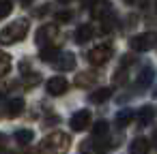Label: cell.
<instances>
[{"label": "cell", "instance_id": "cell-1", "mask_svg": "<svg viewBox=\"0 0 157 154\" xmlns=\"http://www.w3.org/2000/svg\"><path fill=\"white\" fill-rule=\"evenodd\" d=\"M69 145H71V137L63 131H54L45 135L43 141L39 143V154H67Z\"/></svg>", "mask_w": 157, "mask_h": 154}, {"label": "cell", "instance_id": "cell-2", "mask_svg": "<svg viewBox=\"0 0 157 154\" xmlns=\"http://www.w3.org/2000/svg\"><path fill=\"white\" fill-rule=\"evenodd\" d=\"M28 20L20 17L15 22H11L9 26H5L2 30H0V43L2 45H13V43H20L26 34H28Z\"/></svg>", "mask_w": 157, "mask_h": 154}, {"label": "cell", "instance_id": "cell-3", "mask_svg": "<svg viewBox=\"0 0 157 154\" xmlns=\"http://www.w3.org/2000/svg\"><path fill=\"white\" fill-rule=\"evenodd\" d=\"M112 45L110 43H101V45H97V47H93L90 52H88V62L93 64V66H101V64H105L110 58H112Z\"/></svg>", "mask_w": 157, "mask_h": 154}, {"label": "cell", "instance_id": "cell-4", "mask_svg": "<svg viewBox=\"0 0 157 154\" xmlns=\"http://www.w3.org/2000/svg\"><path fill=\"white\" fill-rule=\"evenodd\" d=\"M155 43H157V37H155L153 32H142V34H136V37L129 41L131 49H136V52H148Z\"/></svg>", "mask_w": 157, "mask_h": 154}, {"label": "cell", "instance_id": "cell-5", "mask_svg": "<svg viewBox=\"0 0 157 154\" xmlns=\"http://www.w3.org/2000/svg\"><path fill=\"white\" fill-rule=\"evenodd\" d=\"M54 39H58V28L54 26V24H45V26H41L39 30H37V43L39 45H48V43H52Z\"/></svg>", "mask_w": 157, "mask_h": 154}, {"label": "cell", "instance_id": "cell-6", "mask_svg": "<svg viewBox=\"0 0 157 154\" xmlns=\"http://www.w3.org/2000/svg\"><path fill=\"white\" fill-rule=\"evenodd\" d=\"M69 124H71L73 131H84V128H88V124H90V111H88V109H80L78 113L71 116Z\"/></svg>", "mask_w": 157, "mask_h": 154}, {"label": "cell", "instance_id": "cell-7", "mask_svg": "<svg viewBox=\"0 0 157 154\" xmlns=\"http://www.w3.org/2000/svg\"><path fill=\"white\" fill-rule=\"evenodd\" d=\"M52 64L56 66V71H71V69H75V56L71 52H60Z\"/></svg>", "mask_w": 157, "mask_h": 154}, {"label": "cell", "instance_id": "cell-8", "mask_svg": "<svg viewBox=\"0 0 157 154\" xmlns=\"http://www.w3.org/2000/svg\"><path fill=\"white\" fill-rule=\"evenodd\" d=\"M67 90H69V81L65 77H52L48 81V94H52V96H60Z\"/></svg>", "mask_w": 157, "mask_h": 154}, {"label": "cell", "instance_id": "cell-9", "mask_svg": "<svg viewBox=\"0 0 157 154\" xmlns=\"http://www.w3.org/2000/svg\"><path fill=\"white\" fill-rule=\"evenodd\" d=\"M153 120H155V109L151 105H142L138 109V113H136L138 126H148V124H153Z\"/></svg>", "mask_w": 157, "mask_h": 154}, {"label": "cell", "instance_id": "cell-10", "mask_svg": "<svg viewBox=\"0 0 157 154\" xmlns=\"http://www.w3.org/2000/svg\"><path fill=\"white\" fill-rule=\"evenodd\" d=\"M153 79H155V69H153V66H144V69L138 73V77H136V86H138L140 90H144V88H148V86L153 84Z\"/></svg>", "mask_w": 157, "mask_h": 154}, {"label": "cell", "instance_id": "cell-11", "mask_svg": "<svg viewBox=\"0 0 157 154\" xmlns=\"http://www.w3.org/2000/svg\"><path fill=\"white\" fill-rule=\"evenodd\" d=\"M133 118H136L133 109L125 107V109H121V111L116 113V126H118V128H125V126H129V124H131V120H133Z\"/></svg>", "mask_w": 157, "mask_h": 154}, {"label": "cell", "instance_id": "cell-12", "mask_svg": "<svg viewBox=\"0 0 157 154\" xmlns=\"http://www.w3.org/2000/svg\"><path fill=\"white\" fill-rule=\"evenodd\" d=\"M90 9H93V17L99 20V17H103L105 13L112 11V2H110V0H97V2H95Z\"/></svg>", "mask_w": 157, "mask_h": 154}, {"label": "cell", "instance_id": "cell-13", "mask_svg": "<svg viewBox=\"0 0 157 154\" xmlns=\"http://www.w3.org/2000/svg\"><path fill=\"white\" fill-rule=\"evenodd\" d=\"M93 32H95L93 26H90V24H84V26H80V28L75 30V41H78L80 45H84L86 41L93 39Z\"/></svg>", "mask_w": 157, "mask_h": 154}, {"label": "cell", "instance_id": "cell-14", "mask_svg": "<svg viewBox=\"0 0 157 154\" xmlns=\"http://www.w3.org/2000/svg\"><path fill=\"white\" fill-rule=\"evenodd\" d=\"M148 148H151V143H148L144 137H136V139L131 141V145H129V152H131V154H146Z\"/></svg>", "mask_w": 157, "mask_h": 154}, {"label": "cell", "instance_id": "cell-15", "mask_svg": "<svg viewBox=\"0 0 157 154\" xmlns=\"http://www.w3.org/2000/svg\"><path fill=\"white\" fill-rule=\"evenodd\" d=\"M99 22H101V32H112L114 30V26H116V15H114V11H110V13H105L103 17H99Z\"/></svg>", "mask_w": 157, "mask_h": 154}, {"label": "cell", "instance_id": "cell-16", "mask_svg": "<svg viewBox=\"0 0 157 154\" xmlns=\"http://www.w3.org/2000/svg\"><path fill=\"white\" fill-rule=\"evenodd\" d=\"M112 96V88H97L90 96H88V101L90 103H103V101H108Z\"/></svg>", "mask_w": 157, "mask_h": 154}, {"label": "cell", "instance_id": "cell-17", "mask_svg": "<svg viewBox=\"0 0 157 154\" xmlns=\"http://www.w3.org/2000/svg\"><path fill=\"white\" fill-rule=\"evenodd\" d=\"M97 81V73L95 71H88V73H80L78 77H75V86H80V88H84V86H90V84H95Z\"/></svg>", "mask_w": 157, "mask_h": 154}, {"label": "cell", "instance_id": "cell-18", "mask_svg": "<svg viewBox=\"0 0 157 154\" xmlns=\"http://www.w3.org/2000/svg\"><path fill=\"white\" fill-rule=\"evenodd\" d=\"M22 111H24V98H13L7 109L9 118H17V116H22Z\"/></svg>", "mask_w": 157, "mask_h": 154}, {"label": "cell", "instance_id": "cell-19", "mask_svg": "<svg viewBox=\"0 0 157 154\" xmlns=\"http://www.w3.org/2000/svg\"><path fill=\"white\" fill-rule=\"evenodd\" d=\"M58 47H45V49H41V54H39V58L43 60V62H54L56 58H58Z\"/></svg>", "mask_w": 157, "mask_h": 154}, {"label": "cell", "instance_id": "cell-20", "mask_svg": "<svg viewBox=\"0 0 157 154\" xmlns=\"http://www.w3.org/2000/svg\"><path fill=\"white\" fill-rule=\"evenodd\" d=\"M33 139H35V133H33V131L22 128V131H17V133H15V141H17V143H22V145H28Z\"/></svg>", "mask_w": 157, "mask_h": 154}, {"label": "cell", "instance_id": "cell-21", "mask_svg": "<svg viewBox=\"0 0 157 154\" xmlns=\"http://www.w3.org/2000/svg\"><path fill=\"white\" fill-rule=\"evenodd\" d=\"M9 71H11V56H9L7 52L0 49V77L7 75Z\"/></svg>", "mask_w": 157, "mask_h": 154}, {"label": "cell", "instance_id": "cell-22", "mask_svg": "<svg viewBox=\"0 0 157 154\" xmlns=\"http://www.w3.org/2000/svg\"><path fill=\"white\" fill-rule=\"evenodd\" d=\"M103 135H108V122L105 120H99L93 126V137H103Z\"/></svg>", "mask_w": 157, "mask_h": 154}, {"label": "cell", "instance_id": "cell-23", "mask_svg": "<svg viewBox=\"0 0 157 154\" xmlns=\"http://www.w3.org/2000/svg\"><path fill=\"white\" fill-rule=\"evenodd\" d=\"M13 9V2L11 0H0V17H7Z\"/></svg>", "mask_w": 157, "mask_h": 154}, {"label": "cell", "instance_id": "cell-24", "mask_svg": "<svg viewBox=\"0 0 157 154\" xmlns=\"http://www.w3.org/2000/svg\"><path fill=\"white\" fill-rule=\"evenodd\" d=\"M125 81H127V71H125V64H123L114 75V84H125Z\"/></svg>", "mask_w": 157, "mask_h": 154}, {"label": "cell", "instance_id": "cell-25", "mask_svg": "<svg viewBox=\"0 0 157 154\" xmlns=\"http://www.w3.org/2000/svg\"><path fill=\"white\" fill-rule=\"evenodd\" d=\"M71 17H73L71 11H60V13H56V20H58V22H69Z\"/></svg>", "mask_w": 157, "mask_h": 154}, {"label": "cell", "instance_id": "cell-26", "mask_svg": "<svg viewBox=\"0 0 157 154\" xmlns=\"http://www.w3.org/2000/svg\"><path fill=\"white\" fill-rule=\"evenodd\" d=\"M97 2V0H82V7H86V9H90L93 5Z\"/></svg>", "mask_w": 157, "mask_h": 154}, {"label": "cell", "instance_id": "cell-27", "mask_svg": "<svg viewBox=\"0 0 157 154\" xmlns=\"http://www.w3.org/2000/svg\"><path fill=\"white\" fill-rule=\"evenodd\" d=\"M58 2H60V5H69V2H71V0H58Z\"/></svg>", "mask_w": 157, "mask_h": 154}, {"label": "cell", "instance_id": "cell-28", "mask_svg": "<svg viewBox=\"0 0 157 154\" xmlns=\"http://www.w3.org/2000/svg\"><path fill=\"white\" fill-rule=\"evenodd\" d=\"M2 143H5V135H2V133H0V145H2Z\"/></svg>", "mask_w": 157, "mask_h": 154}, {"label": "cell", "instance_id": "cell-29", "mask_svg": "<svg viewBox=\"0 0 157 154\" xmlns=\"http://www.w3.org/2000/svg\"><path fill=\"white\" fill-rule=\"evenodd\" d=\"M153 96H155V98H157V86H155V88H153Z\"/></svg>", "mask_w": 157, "mask_h": 154}, {"label": "cell", "instance_id": "cell-30", "mask_svg": "<svg viewBox=\"0 0 157 154\" xmlns=\"http://www.w3.org/2000/svg\"><path fill=\"white\" fill-rule=\"evenodd\" d=\"M125 2H127V5H133V2H136V0H125Z\"/></svg>", "mask_w": 157, "mask_h": 154}, {"label": "cell", "instance_id": "cell-31", "mask_svg": "<svg viewBox=\"0 0 157 154\" xmlns=\"http://www.w3.org/2000/svg\"><path fill=\"white\" fill-rule=\"evenodd\" d=\"M153 141H155V143H157V133H155V137H153Z\"/></svg>", "mask_w": 157, "mask_h": 154}, {"label": "cell", "instance_id": "cell-32", "mask_svg": "<svg viewBox=\"0 0 157 154\" xmlns=\"http://www.w3.org/2000/svg\"><path fill=\"white\" fill-rule=\"evenodd\" d=\"M22 2H24V5H28V2H30V0H22Z\"/></svg>", "mask_w": 157, "mask_h": 154}, {"label": "cell", "instance_id": "cell-33", "mask_svg": "<svg viewBox=\"0 0 157 154\" xmlns=\"http://www.w3.org/2000/svg\"><path fill=\"white\" fill-rule=\"evenodd\" d=\"M2 154H11V152H2Z\"/></svg>", "mask_w": 157, "mask_h": 154}]
</instances>
